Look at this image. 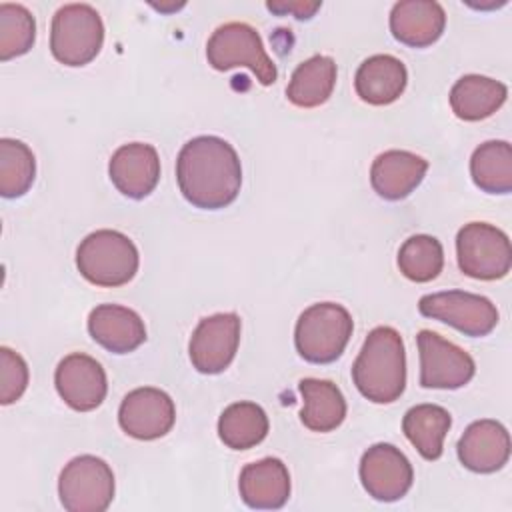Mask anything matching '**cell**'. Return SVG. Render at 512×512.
<instances>
[{"label": "cell", "instance_id": "1", "mask_svg": "<svg viewBox=\"0 0 512 512\" xmlns=\"http://www.w3.org/2000/svg\"><path fill=\"white\" fill-rule=\"evenodd\" d=\"M182 196L196 208L218 210L232 204L242 186V166L230 142L218 136L188 140L176 160Z\"/></svg>", "mask_w": 512, "mask_h": 512}, {"label": "cell", "instance_id": "2", "mask_svg": "<svg viewBox=\"0 0 512 512\" xmlns=\"http://www.w3.org/2000/svg\"><path fill=\"white\" fill-rule=\"evenodd\" d=\"M358 392L376 404L398 400L406 388V352L398 330L376 326L368 332L352 364Z\"/></svg>", "mask_w": 512, "mask_h": 512}, {"label": "cell", "instance_id": "3", "mask_svg": "<svg viewBox=\"0 0 512 512\" xmlns=\"http://www.w3.org/2000/svg\"><path fill=\"white\" fill-rule=\"evenodd\" d=\"M138 264L134 242L118 230H96L76 250L78 272L96 286L116 288L128 284L138 272Z\"/></svg>", "mask_w": 512, "mask_h": 512}, {"label": "cell", "instance_id": "4", "mask_svg": "<svg viewBox=\"0 0 512 512\" xmlns=\"http://www.w3.org/2000/svg\"><path fill=\"white\" fill-rule=\"evenodd\" d=\"M354 330L350 312L336 302L308 306L294 330L298 354L312 364H330L344 352Z\"/></svg>", "mask_w": 512, "mask_h": 512}, {"label": "cell", "instance_id": "5", "mask_svg": "<svg viewBox=\"0 0 512 512\" xmlns=\"http://www.w3.org/2000/svg\"><path fill=\"white\" fill-rule=\"evenodd\" d=\"M104 42V24L90 4H66L56 10L50 28L52 56L64 66L92 62Z\"/></svg>", "mask_w": 512, "mask_h": 512}, {"label": "cell", "instance_id": "6", "mask_svg": "<svg viewBox=\"0 0 512 512\" xmlns=\"http://www.w3.org/2000/svg\"><path fill=\"white\" fill-rule=\"evenodd\" d=\"M206 58L214 70H230L248 66L262 86H270L278 78L276 64L264 50L260 34L244 22H226L218 26L206 44Z\"/></svg>", "mask_w": 512, "mask_h": 512}, {"label": "cell", "instance_id": "7", "mask_svg": "<svg viewBox=\"0 0 512 512\" xmlns=\"http://www.w3.org/2000/svg\"><path fill=\"white\" fill-rule=\"evenodd\" d=\"M456 256L460 270L476 280L504 278L512 266L506 232L486 222H470L458 230Z\"/></svg>", "mask_w": 512, "mask_h": 512}, {"label": "cell", "instance_id": "8", "mask_svg": "<svg viewBox=\"0 0 512 512\" xmlns=\"http://www.w3.org/2000/svg\"><path fill=\"white\" fill-rule=\"evenodd\" d=\"M58 494L68 512H104L114 498L112 468L98 456H76L60 472Z\"/></svg>", "mask_w": 512, "mask_h": 512}, {"label": "cell", "instance_id": "9", "mask_svg": "<svg viewBox=\"0 0 512 512\" xmlns=\"http://www.w3.org/2000/svg\"><path fill=\"white\" fill-rule=\"evenodd\" d=\"M422 316L440 320L466 336H486L498 324L496 306L480 294L464 290H446L436 294H426L418 302Z\"/></svg>", "mask_w": 512, "mask_h": 512}, {"label": "cell", "instance_id": "10", "mask_svg": "<svg viewBox=\"0 0 512 512\" xmlns=\"http://www.w3.org/2000/svg\"><path fill=\"white\" fill-rule=\"evenodd\" d=\"M416 344L420 352L422 388L456 390L472 380L476 364L472 356L454 342L432 330H420L416 334Z\"/></svg>", "mask_w": 512, "mask_h": 512}, {"label": "cell", "instance_id": "11", "mask_svg": "<svg viewBox=\"0 0 512 512\" xmlns=\"http://www.w3.org/2000/svg\"><path fill=\"white\" fill-rule=\"evenodd\" d=\"M240 344V316L234 312H220L206 316L192 332L188 354L192 366L202 374L224 372Z\"/></svg>", "mask_w": 512, "mask_h": 512}, {"label": "cell", "instance_id": "12", "mask_svg": "<svg viewBox=\"0 0 512 512\" xmlns=\"http://www.w3.org/2000/svg\"><path fill=\"white\" fill-rule=\"evenodd\" d=\"M414 480L410 460L400 448L380 442L370 446L360 460V482L368 496L380 502H394L406 496Z\"/></svg>", "mask_w": 512, "mask_h": 512}, {"label": "cell", "instance_id": "13", "mask_svg": "<svg viewBox=\"0 0 512 512\" xmlns=\"http://www.w3.org/2000/svg\"><path fill=\"white\" fill-rule=\"evenodd\" d=\"M176 420L172 398L152 386L128 392L118 410L120 428L136 440H156L168 434Z\"/></svg>", "mask_w": 512, "mask_h": 512}, {"label": "cell", "instance_id": "14", "mask_svg": "<svg viewBox=\"0 0 512 512\" xmlns=\"http://www.w3.org/2000/svg\"><path fill=\"white\" fill-rule=\"evenodd\" d=\"M54 384L60 398L78 412L98 408L108 392L104 368L98 360L82 352H72L60 360L54 372Z\"/></svg>", "mask_w": 512, "mask_h": 512}, {"label": "cell", "instance_id": "15", "mask_svg": "<svg viewBox=\"0 0 512 512\" xmlns=\"http://www.w3.org/2000/svg\"><path fill=\"white\" fill-rule=\"evenodd\" d=\"M112 184L132 200L146 198L160 180V158L152 144L130 142L120 146L108 164Z\"/></svg>", "mask_w": 512, "mask_h": 512}, {"label": "cell", "instance_id": "16", "mask_svg": "<svg viewBox=\"0 0 512 512\" xmlns=\"http://www.w3.org/2000/svg\"><path fill=\"white\" fill-rule=\"evenodd\" d=\"M460 462L478 474H492L500 470L510 458L508 430L490 418L472 422L458 440Z\"/></svg>", "mask_w": 512, "mask_h": 512}, {"label": "cell", "instance_id": "17", "mask_svg": "<svg viewBox=\"0 0 512 512\" xmlns=\"http://www.w3.org/2000/svg\"><path fill=\"white\" fill-rule=\"evenodd\" d=\"M88 332L94 342L114 354H128L146 340L144 320L120 304H98L88 316Z\"/></svg>", "mask_w": 512, "mask_h": 512}, {"label": "cell", "instance_id": "18", "mask_svg": "<svg viewBox=\"0 0 512 512\" xmlns=\"http://www.w3.org/2000/svg\"><path fill=\"white\" fill-rule=\"evenodd\" d=\"M240 498L256 510H278L290 498V474L282 460L262 458L246 464L238 480Z\"/></svg>", "mask_w": 512, "mask_h": 512}, {"label": "cell", "instance_id": "19", "mask_svg": "<svg viewBox=\"0 0 512 512\" xmlns=\"http://www.w3.org/2000/svg\"><path fill=\"white\" fill-rule=\"evenodd\" d=\"M446 26V12L434 0H402L392 6L390 32L412 48L434 44Z\"/></svg>", "mask_w": 512, "mask_h": 512}, {"label": "cell", "instance_id": "20", "mask_svg": "<svg viewBox=\"0 0 512 512\" xmlns=\"http://www.w3.org/2000/svg\"><path fill=\"white\" fill-rule=\"evenodd\" d=\"M428 162L408 150H386L376 156L370 168V182L384 200H402L422 182Z\"/></svg>", "mask_w": 512, "mask_h": 512}, {"label": "cell", "instance_id": "21", "mask_svg": "<svg viewBox=\"0 0 512 512\" xmlns=\"http://www.w3.org/2000/svg\"><path fill=\"white\" fill-rule=\"evenodd\" d=\"M406 82V66L390 54H374L366 58L354 76L356 94L372 106H386L398 100L406 88Z\"/></svg>", "mask_w": 512, "mask_h": 512}, {"label": "cell", "instance_id": "22", "mask_svg": "<svg viewBox=\"0 0 512 512\" xmlns=\"http://www.w3.org/2000/svg\"><path fill=\"white\" fill-rule=\"evenodd\" d=\"M508 96V88L488 76L466 74L450 90L452 112L460 120L476 122L492 116Z\"/></svg>", "mask_w": 512, "mask_h": 512}, {"label": "cell", "instance_id": "23", "mask_svg": "<svg viewBox=\"0 0 512 512\" xmlns=\"http://www.w3.org/2000/svg\"><path fill=\"white\" fill-rule=\"evenodd\" d=\"M304 406L300 420L312 432H332L346 418V400L340 388L330 380L304 378L298 384Z\"/></svg>", "mask_w": 512, "mask_h": 512}, {"label": "cell", "instance_id": "24", "mask_svg": "<svg viewBox=\"0 0 512 512\" xmlns=\"http://www.w3.org/2000/svg\"><path fill=\"white\" fill-rule=\"evenodd\" d=\"M336 86V62L330 56L314 54L290 76L286 96L298 108H316L324 104Z\"/></svg>", "mask_w": 512, "mask_h": 512}, {"label": "cell", "instance_id": "25", "mask_svg": "<svg viewBox=\"0 0 512 512\" xmlns=\"http://www.w3.org/2000/svg\"><path fill=\"white\" fill-rule=\"evenodd\" d=\"M450 424L452 418L446 408L438 404H416L404 414L402 430L422 458L438 460Z\"/></svg>", "mask_w": 512, "mask_h": 512}, {"label": "cell", "instance_id": "26", "mask_svg": "<svg viewBox=\"0 0 512 512\" xmlns=\"http://www.w3.org/2000/svg\"><path fill=\"white\" fill-rule=\"evenodd\" d=\"M268 416L256 402H234L220 414L218 436L232 450H248L268 434Z\"/></svg>", "mask_w": 512, "mask_h": 512}, {"label": "cell", "instance_id": "27", "mask_svg": "<svg viewBox=\"0 0 512 512\" xmlns=\"http://www.w3.org/2000/svg\"><path fill=\"white\" fill-rule=\"evenodd\" d=\"M474 184L488 194H508L512 190V146L504 140L480 144L470 158Z\"/></svg>", "mask_w": 512, "mask_h": 512}, {"label": "cell", "instance_id": "28", "mask_svg": "<svg viewBox=\"0 0 512 512\" xmlns=\"http://www.w3.org/2000/svg\"><path fill=\"white\" fill-rule=\"evenodd\" d=\"M36 160L32 150L14 138L0 140V194L18 198L26 194L34 182Z\"/></svg>", "mask_w": 512, "mask_h": 512}, {"label": "cell", "instance_id": "29", "mask_svg": "<svg viewBox=\"0 0 512 512\" xmlns=\"http://www.w3.org/2000/svg\"><path fill=\"white\" fill-rule=\"evenodd\" d=\"M444 266V250L438 238L416 234L404 240L398 250V268L412 282L434 280Z\"/></svg>", "mask_w": 512, "mask_h": 512}, {"label": "cell", "instance_id": "30", "mask_svg": "<svg viewBox=\"0 0 512 512\" xmlns=\"http://www.w3.org/2000/svg\"><path fill=\"white\" fill-rule=\"evenodd\" d=\"M36 38L32 12L22 4H0V60H12L26 54Z\"/></svg>", "mask_w": 512, "mask_h": 512}, {"label": "cell", "instance_id": "31", "mask_svg": "<svg viewBox=\"0 0 512 512\" xmlns=\"http://www.w3.org/2000/svg\"><path fill=\"white\" fill-rule=\"evenodd\" d=\"M28 386V364L24 358L10 350L8 346L0 348V402H16Z\"/></svg>", "mask_w": 512, "mask_h": 512}, {"label": "cell", "instance_id": "32", "mask_svg": "<svg viewBox=\"0 0 512 512\" xmlns=\"http://www.w3.org/2000/svg\"><path fill=\"white\" fill-rule=\"evenodd\" d=\"M266 8L276 12V14L292 12L298 20H304V18L314 16V12L320 8V2H312V4H306V2H268Z\"/></svg>", "mask_w": 512, "mask_h": 512}]
</instances>
